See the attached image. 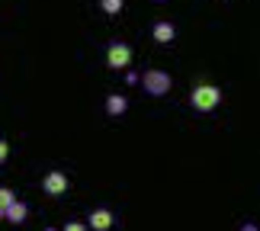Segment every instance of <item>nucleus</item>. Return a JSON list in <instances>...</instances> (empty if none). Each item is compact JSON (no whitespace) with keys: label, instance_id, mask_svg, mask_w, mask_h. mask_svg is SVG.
Masks as SVG:
<instances>
[{"label":"nucleus","instance_id":"1a4fd4ad","mask_svg":"<svg viewBox=\"0 0 260 231\" xmlns=\"http://www.w3.org/2000/svg\"><path fill=\"white\" fill-rule=\"evenodd\" d=\"M125 7V0H100V10H103L106 16H119Z\"/></svg>","mask_w":260,"mask_h":231},{"label":"nucleus","instance_id":"20e7f679","mask_svg":"<svg viewBox=\"0 0 260 231\" xmlns=\"http://www.w3.org/2000/svg\"><path fill=\"white\" fill-rule=\"evenodd\" d=\"M68 186H71V180H68V174H64V170H58V167H52V170H48V174L42 177V193H45V196H52V199L64 196V193H68Z\"/></svg>","mask_w":260,"mask_h":231},{"label":"nucleus","instance_id":"f8f14e48","mask_svg":"<svg viewBox=\"0 0 260 231\" xmlns=\"http://www.w3.org/2000/svg\"><path fill=\"white\" fill-rule=\"evenodd\" d=\"M61 231H87V225H84V222H68Z\"/></svg>","mask_w":260,"mask_h":231},{"label":"nucleus","instance_id":"ddd939ff","mask_svg":"<svg viewBox=\"0 0 260 231\" xmlns=\"http://www.w3.org/2000/svg\"><path fill=\"white\" fill-rule=\"evenodd\" d=\"M138 77H142V74H138V71H132V68H128V71H125V84H138Z\"/></svg>","mask_w":260,"mask_h":231},{"label":"nucleus","instance_id":"f03ea898","mask_svg":"<svg viewBox=\"0 0 260 231\" xmlns=\"http://www.w3.org/2000/svg\"><path fill=\"white\" fill-rule=\"evenodd\" d=\"M138 84H142V90L148 96H167L171 87H174V77L167 71H161V68H148V71L138 77Z\"/></svg>","mask_w":260,"mask_h":231},{"label":"nucleus","instance_id":"f257e3e1","mask_svg":"<svg viewBox=\"0 0 260 231\" xmlns=\"http://www.w3.org/2000/svg\"><path fill=\"white\" fill-rule=\"evenodd\" d=\"M189 103H193L196 113H212V109H218V103H222V90L215 84H196L189 90Z\"/></svg>","mask_w":260,"mask_h":231},{"label":"nucleus","instance_id":"423d86ee","mask_svg":"<svg viewBox=\"0 0 260 231\" xmlns=\"http://www.w3.org/2000/svg\"><path fill=\"white\" fill-rule=\"evenodd\" d=\"M151 39L157 45H171L174 39H177V29H174V23L171 19H157V23L151 26Z\"/></svg>","mask_w":260,"mask_h":231},{"label":"nucleus","instance_id":"4468645a","mask_svg":"<svg viewBox=\"0 0 260 231\" xmlns=\"http://www.w3.org/2000/svg\"><path fill=\"white\" fill-rule=\"evenodd\" d=\"M238 231H260V225H257V222H244V225L238 228Z\"/></svg>","mask_w":260,"mask_h":231},{"label":"nucleus","instance_id":"f3484780","mask_svg":"<svg viewBox=\"0 0 260 231\" xmlns=\"http://www.w3.org/2000/svg\"><path fill=\"white\" fill-rule=\"evenodd\" d=\"M157 4H167V0H157Z\"/></svg>","mask_w":260,"mask_h":231},{"label":"nucleus","instance_id":"9d476101","mask_svg":"<svg viewBox=\"0 0 260 231\" xmlns=\"http://www.w3.org/2000/svg\"><path fill=\"white\" fill-rule=\"evenodd\" d=\"M16 203V193L10 186H0V209H7V206H13Z\"/></svg>","mask_w":260,"mask_h":231},{"label":"nucleus","instance_id":"2eb2a0df","mask_svg":"<svg viewBox=\"0 0 260 231\" xmlns=\"http://www.w3.org/2000/svg\"><path fill=\"white\" fill-rule=\"evenodd\" d=\"M4 212H7V209H0V222H4Z\"/></svg>","mask_w":260,"mask_h":231},{"label":"nucleus","instance_id":"39448f33","mask_svg":"<svg viewBox=\"0 0 260 231\" xmlns=\"http://www.w3.org/2000/svg\"><path fill=\"white\" fill-rule=\"evenodd\" d=\"M116 222V215L109 212L106 206H96V209H90V215H87V231H109Z\"/></svg>","mask_w":260,"mask_h":231},{"label":"nucleus","instance_id":"dca6fc26","mask_svg":"<svg viewBox=\"0 0 260 231\" xmlns=\"http://www.w3.org/2000/svg\"><path fill=\"white\" fill-rule=\"evenodd\" d=\"M45 231H58V228H45Z\"/></svg>","mask_w":260,"mask_h":231},{"label":"nucleus","instance_id":"9b49d317","mask_svg":"<svg viewBox=\"0 0 260 231\" xmlns=\"http://www.w3.org/2000/svg\"><path fill=\"white\" fill-rule=\"evenodd\" d=\"M7 157H10V142H7V138H0V164H4Z\"/></svg>","mask_w":260,"mask_h":231},{"label":"nucleus","instance_id":"7ed1b4c3","mask_svg":"<svg viewBox=\"0 0 260 231\" xmlns=\"http://www.w3.org/2000/svg\"><path fill=\"white\" fill-rule=\"evenodd\" d=\"M128 64H132V45L109 42L106 45V68L109 71H128Z\"/></svg>","mask_w":260,"mask_h":231},{"label":"nucleus","instance_id":"0eeeda50","mask_svg":"<svg viewBox=\"0 0 260 231\" xmlns=\"http://www.w3.org/2000/svg\"><path fill=\"white\" fill-rule=\"evenodd\" d=\"M26 218H29V206L23 199H16V203L7 206V212H4V222H10V225H23Z\"/></svg>","mask_w":260,"mask_h":231},{"label":"nucleus","instance_id":"6e6552de","mask_svg":"<svg viewBox=\"0 0 260 231\" xmlns=\"http://www.w3.org/2000/svg\"><path fill=\"white\" fill-rule=\"evenodd\" d=\"M125 109H128V100L122 93H109L106 96V116L119 119V116H125Z\"/></svg>","mask_w":260,"mask_h":231}]
</instances>
